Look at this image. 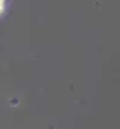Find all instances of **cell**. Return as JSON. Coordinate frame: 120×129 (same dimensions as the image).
<instances>
[{"instance_id": "1", "label": "cell", "mask_w": 120, "mask_h": 129, "mask_svg": "<svg viewBox=\"0 0 120 129\" xmlns=\"http://www.w3.org/2000/svg\"><path fill=\"white\" fill-rule=\"evenodd\" d=\"M2 9H5V0H0V13H2Z\"/></svg>"}]
</instances>
